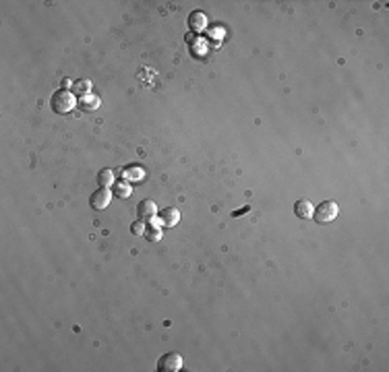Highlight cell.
<instances>
[{
    "label": "cell",
    "instance_id": "obj_1",
    "mask_svg": "<svg viewBox=\"0 0 389 372\" xmlns=\"http://www.w3.org/2000/svg\"><path fill=\"white\" fill-rule=\"evenodd\" d=\"M50 104H52V110L56 112V114H68V112L77 106L75 96H72L70 91H64V89H58L56 93H54Z\"/></svg>",
    "mask_w": 389,
    "mask_h": 372
},
{
    "label": "cell",
    "instance_id": "obj_2",
    "mask_svg": "<svg viewBox=\"0 0 389 372\" xmlns=\"http://www.w3.org/2000/svg\"><path fill=\"white\" fill-rule=\"evenodd\" d=\"M338 203L336 201H325V203H319L317 209L313 211V217L317 223H329L338 217Z\"/></svg>",
    "mask_w": 389,
    "mask_h": 372
},
{
    "label": "cell",
    "instance_id": "obj_3",
    "mask_svg": "<svg viewBox=\"0 0 389 372\" xmlns=\"http://www.w3.org/2000/svg\"><path fill=\"white\" fill-rule=\"evenodd\" d=\"M158 368L164 370V372H176L182 368V358H180V353L176 351H168V353H164V356L160 358L158 362Z\"/></svg>",
    "mask_w": 389,
    "mask_h": 372
},
{
    "label": "cell",
    "instance_id": "obj_4",
    "mask_svg": "<svg viewBox=\"0 0 389 372\" xmlns=\"http://www.w3.org/2000/svg\"><path fill=\"white\" fill-rule=\"evenodd\" d=\"M110 201H112V191L106 189V186H102V189H98L94 195H91L89 205L94 209H106L108 205H110Z\"/></svg>",
    "mask_w": 389,
    "mask_h": 372
},
{
    "label": "cell",
    "instance_id": "obj_5",
    "mask_svg": "<svg viewBox=\"0 0 389 372\" xmlns=\"http://www.w3.org/2000/svg\"><path fill=\"white\" fill-rule=\"evenodd\" d=\"M155 213H158V207H155V203H153V201H141V203H139V207H137V217H139V221L149 223L151 219H155Z\"/></svg>",
    "mask_w": 389,
    "mask_h": 372
},
{
    "label": "cell",
    "instance_id": "obj_6",
    "mask_svg": "<svg viewBox=\"0 0 389 372\" xmlns=\"http://www.w3.org/2000/svg\"><path fill=\"white\" fill-rule=\"evenodd\" d=\"M313 211H315V207H313V203L308 199H300V201L294 203V215L298 219H310Z\"/></svg>",
    "mask_w": 389,
    "mask_h": 372
},
{
    "label": "cell",
    "instance_id": "obj_7",
    "mask_svg": "<svg viewBox=\"0 0 389 372\" xmlns=\"http://www.w3.org/2000/svg\"><path fill=\"white\" fill-rule=\"evenodd\" d=\"M178 219H180L178 209L168 207V209H164V211L160 213V221H158V226H164V228H174L176 223H178Z\"/></svg>",
    "mask_w": 389,
    "mask_h": 372
},
{
    "label": "cell",
    "instance_id": "obj_8",
    "mask_svg": "<svg viewBox=\"0 0 389 372\" xmlns=\"http://www.w3.org/2000/svg\"><path fill=\"white\" fill-rule=\"evenodd\" d=\"M131 193H133V186L128 184L126 180H120V182H114V184H112V195H116L118 199L131 197Z\"/></svg>",
    "mask_w": 389,
    "mask_h": 372
},
{
    "label": "cell",
    "instance_id": "obj_9",
    "mask_svg": "<svg viewBox=\"0 0 389 372\" xmlns=\"http://www.w3.org/2000/svg\"><path fill=\"white\" fill-rule=\"evenodd\" d=\"M118 174L124 180H141L143 174H145V170H143V167H139V165H133V167H124V170H120Z\"/></svg>",
    "mask_w": 389,
    "mask_h": 372
},
{
    "label": "cell",
    "instance_id": "obj_10",
    "mask_svg": "<svg viewBox=\"0 0 389 372\" xmlns=\"http://www.w3.org/2000/svg\"><path fill=\"white\" fill-rule=\"evenodd\" d=\"M98 108H100L98 96H87V98H81V102H79V110H83V112H94Z\"/></svg>",
    "mask_w": 389,
    "mask_h": 372
},
{
    "label": "cell",
    "instance_id": "obj_11",
    "mask_svg": "<svg viewBox=\"0 0 389 372\" xmlns=\"http://www.w3.org/2000/svg\"><path fill=\"white\" fill-rule=\"evenodd\" d=\"M89 91H91V83H89L87 79L72 83V93H75V96H79V98H87V96H89Z\"/></svg>",
    "mask_w": 389,
    "mask_h": 372
},
{
    "label": "cell",
    "instance_id": "obj_12",
    "mask_svg": "<svg viewBox=\"0 0 389 372\" xmlns=\"http://www.w3.org/2000/svg\"><path fill=\"white\" fill-rule=\"evenodd\" d=\"M98 184L106 186V189H108V186H112L114 184V172L108 170V167H106V170H100L98 172Z\"/></svg>",
    "mask_w": 389,
    "mask_h": 372
},
{
    "label": "cell",
    "instance_id": "obj_13",
    "mask_svg": "<svg viewBox=\"0 0 389 372\" xmlns=\"http://www.w3.org/2000/svg\"><path fill=\"white\" fill-rule=\"evenodd\" d=\"M143 236L149 240V242H158L162 238V226H147Z\"/></svg>",
    "mask_w": 389,
    "mask_h": 372
},
{
    "label": "cell",
    "instance_id": "obj_14",
    "mask_svg": "<svg viewBox=\"0 0 389 372\" xmlns=\"http://www.w3.org/2000/svg\"><path fill=\"white\" fill-rule=\"evenodd\" d=\"M145 228H147V226H145V221H135L133 226H131V232H133L135 236H143V234H145Z\"/></svg>",
    "mask_w": 389,
    "mask_h": 372
}]
</instances>
